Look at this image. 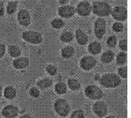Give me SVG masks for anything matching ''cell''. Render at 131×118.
Masks as SVG:
<instances>
[{
  "mask_svg": "<svg viewBox=\"0 0 131 118\" xmlns=\"http://www.w3.org/2000/svg\"><path fill=\"white\" fill-rule=\"evenodd\" d=\"M114 57H115V54L111 50L106 51L101 56V61L104 63H109L114 60Z\"/></svg>",
  "mask_w": 131,
  "mask_h": 118,
  "instance_id": "obj_17",
  "label": "cell"
},
{
  "mask_svg": "<svg viewBox=\"0 0 131 118\" xmlns=\"http://www.w3.org/2000/svg\"><path fill=\"white\" fill-rule=\"evenodd\" d=\"M18 108L13 105L6 106L2 110V114L6 118H14L18 115Z\"/></svg>",
  "mask_w": 131,
  "mask_h": 118,
  "instance_id": "obj_12",
  "label": "cell"
},
{
  "mask_svg": "<svg viewBox=\"0 0 131 118\" xmlns=\"http://www.w3.org/2000/svg\"><path fill=\"white\" fill-rule=\"evenodd\" d=\"M68 1H70V0H59V3H60L61 5H64V4H66Z\"/></svg>",
  "mask_w": 131,
  "mask_h": 118,
  "instance_id": "obj_37",
  "label": "cell"
},
{
  "mask_svg": "<svg viewBox=\"0 0 131 118\" xmlns=\"http://www.w3.org/2000/svg\"><path fill=\"white\" fill-rule=\"evenodd\" d=\"M53 107L57 114L61 116H66L70 112V106L68 105L67 101L63 99H59L56 100Z\"/></svg>",
  "mask_w": 131,
  "mask_h": 118,
  "instance_id": "obj_3",
  "label": "cell"
},
{
  "mask_svg": "<svg viewBox=\"0 0 131 118\" xmlns=\"http://www.w3.org/2000/svg\"><path fill=\"white\" fill-rule=\"evenodd\" d=\"M68 86L69 88L71 89V90H74V91H76V90H79L81 87V85L79 83V81L76 79H74V78H71L68 80Z\"/></svg>",
  "mask_w": 131,
  "mask_h": 118,
  "instance_id": "obj_24",
  "label": "cell"
},
{
  "mask_svg": "<svg viewBox=\"0 0 131 118\" xmlns=\"http://www.w3.org/2000/svg\"><path fill=\"white\" fill-rule=\"evenodd\" d=\"M8 52H9V54L14 58H17L18 56H20L21 54V50L19 48L18 46L17 45H11L9 46L8 48Z\"/></svg>",
  "mask_w": 131,
  "mask_h": 118,
  "instance_id": "obj_18",
  "label": "cell"
},
{
  "mask_svg": "<svg viewBox=\"0 0 131 118\" xmlns=\"http://www.w3.org/2000/svg\"><path fill=\"white\" fill-rule=\"evenodd\" d=\"M106 118H115V116H107Z\"/></svg>",
  "mask_w": 131,
  "mask_h": 118,
  "instance_id": "obj_40",
  "label": "cell"
},
{
  "mask_svg": "<svg viewBox=\"0 0 131 118\" xmlns=\"http://www.w3.org/2000/svg\"><path fill=\"white\" fill-rule=\"evenodd\" d=\"M112 29H113L114 31L118 32V33L123 31V23H120V22H115L114 24H113Z\"/></svg>",
  "mask_w": 131,
  "mask_h": 118,
  "instance_id": "obj_31",
  "label": "cell"
},
{
  "mask_svg": "<svg viewBox=\"0 0 131 118\" xmlns=\"http://www.w3.org/2000/svg\"><path fill=\"white\" fill-rule=\"evenodd\" d=\"M17 20L20 25L24 27L29 26L31 23V16L29 12L26 9H21L17 14Z\"/></svg>",
  "mask_w": 131,
  "mask_h": 118,
  "instance_id": "obj_9",
  "label": "cell"
},
{
  "mask_svg": "<svg viewBox=\"0 0 131 118\" xmlns=\"http://www.w3.org/2000/svg\"><path fill=\"white\" fill-rule=\"evenodd\" d=\"M70 118H84V112L81 110H75L71 113Z\"/></svg>",
  "mask_w": 131,
  "mask_h": 118,
  "instance_id": "obj_30",
  "label": "cell"
},
{
  "mask_svg": "<svg viewBox=\"0 0 131 118\" xmlns=\"http://www.w3.org/2000/svg\"><path fill=\"white\" fill-rule=\"evenodd\" d=\"M5 52H6V47H5V45H3V44H0V59H1L4 56Z\"/></svg>",
  "mask_w": 131,
  "mask_h": 118,
  "instance_id": "obj_35",
  "label": "cell"
},
{
  "mask_svg": "<svg viewBox=\"0 0 131 118\" xmlns=\"http://www.w3.org/2000/svg\"><path fill=\"white\" fill-rule=\"evenodd\" d=\"M20 118H31V116H30L29 115H28V114H25V115H23V116H21Z\"/></svg>",
  "mask_w": 131,
  "mask_h": 118,
  "instance_id": "obj_38",
  "label": "cell"
},
{
  "mask_svg": "<svg viewBox=\"0 0 131 118\" xmlns=\"http://www.w3.org/2000/svg\"><path fill=\"white\" fill-rule=\"evenodd\" d=\"M85 95L90 99H100L103 96L102 90L95 85H88L85 88Z\"/></svg>",
  "mask_w": 131,
  "mask_h": 118,
  "instance_id": "obj_5",
  "label": "cell"
},
{
  "mask_svg": "<svg viewBox=\"0 0 131 118\" xmlns=\"http://www.w3.org/2000/svg\"><path fill=\"white\" fill-rule=\"evenodd\" d=\"M37 85L41 88V89H46L48 88L52 85V81L49 78H44L38 81Z\"/></svg>",
  "mask_w": 131,
  "mask_h": 118,
  "instance_id": "obj_21",
  "label": "cell"
},
{
  "mask_svg": "<svg viewBox=\"0 0 131 118\" xmlns=\"http://www.w3.org/2000/svg\"><path fill=\"white\" fill-rule=\"evenodd\" d=\"M17 2H15V1L9 2L6 6V13L9 15L14 14L17 10Z\"/></svg>",
  "mask_w": 131,
  "mask_h": 118,
  "instance_id": "obj_23",
  "label": "cell"
},
{
  "mask_svg": "<svg viewBox=\"0 0 131 118\" xmlns=\"http://www.w3.org/2000/svg\"><path fill=\"white\" fill-rule=\"evenodd\" d=\"M127 60V55L125 53H120L117 55L116 57V63L118 65H123L126 63Z\"/></svg>",
  "mask_w": 131,
  "mask_h": 118,
  "instance_id": "obj_27",
  "label": "cell"
},
{
  "mask_svg": "<svg viewBox=\"0 0 131 118\" xmlns=\"http://www.w3.org/2000/svg\"><path fill=\"white\" fill-rule=\"evenodd\" d=\"M54 89L57 94L62 95V94H64L67 91V86L64 83H63V82H59V83H57L55 85Z\"/></svg>",
  "mask_w": 131,
  "mask_h": 118,
  "instance_id": "obj_25",
  "label": "cell"
},
{
  "mask_svg": "<svg viewBox=\"0 0 131 118\" xmlns=\"http://www.w3.org/2000/svg\"><path fill=\"white\" fill-rule=\"evenodd\" d=\"M106 32V22L103 18H98L94 23V33L95 36L98 39L103 38Z\"/></svg>",
  "mask_w": 131,
  "mask_h": 118,
  "instance_id": "obj_6",
  "label": "cell"
},
{
  "mask_svg": "<svg viewBox=\"0 0 131 118\" xmlns=\"http://www.w3.org/2000/svg\"><path fill=\"white\" fill-rule=\"evenodd\" d=\"M22 38L24 40L31 44H40L42 42V34L34 31H28L23 32Z\"/></svg>",
  "mask_w": 131,
  "mask_h": 118,
  "instance_id": "obj_4",
  "label": "cell"
},
{
  "mask_svg": "<svg viewBox=\"0 0 131 118\" xmlns=\"http://www.w3.org/2000/svg\"><path fill=\"white\" fill-rule=\"evenodd\" d=\"M51 25L55 29H60L64 27V22L62 19L60 18H55L51 21Z\"/></svg>",
  "mask_w": 131,
  "mask_h": 118,
  "instance_id": "obj_26",
  "label": "cell"
},
{
  "mask_svg": "<svg viewBox=\"0 0 131 118\" xmlns=\"http://www.w3.org/2000/svg\"><path fill=\"white\" fill-rule=\"evenodd\" d=\"M96 63V59L91 56H86L82 57L80 60V67L84 70H90L95 67Z\"/></svg>",
  "mask_w": 131,
  "mask_h": 118,
  "instance_id": "obj_8",
  "label": "cell"
},
{
  "mask_svg": "<svg viewBox=\"0 0 131 118\" xmlns=\"http://www.w3.org/2000/svg\"><path fill=\"white\" fill-rule=\"evenodd\" d=\"M75 38H76L77 42L81 45H86L89 40L87 34L82 29H77L75 31Z\"/></svg>",
  "mask_w": 131,
  "mask_h": 118,
  "instance_id": "obj_14",
  "label": "cell"
},
{
  "mask_svg": "<svg viewBox=\"0 0 131 118\" xmlns=\"http://www.w3.org/2000/svg\"><path fill=\"white\" fill-rule=\"evenodd\" d=\"M75 9L73 6L65 5L59 8L58 14L63 18H70L75 14Z\"/></svg>",
  "mask_w": 131,
  "mask_h": 118,
  "instance_id": "obj_10",
  "label": "cell"
},
{
  "mask_svg": "<svg viewBox=\"0 0 131 118\" xmlns=\"http://www.w3.org/2000/svg\"><path fill=\"white\" fill-rule=\"evenodd\" d=\"M111 14L115 20L118 21H123L127 17V9L126 7L122 6H115L112 9Z\"/></svg>",
  "mask_w": 131,
  "mask_h": 118,
  "instance_id": "obj_7",
  "label": "cell"
},
{
  "mask_svg": "<svg viewBox=\"0 0 131 118\" xmlns=\"http://www.w3.org/2000/svg\"><path fill=\"white\" fill-rule=\"evenodd\" d=\"M75 11L82 17H87L91 13V6L88 2H81L78 4Z\"/></svg>",
  "mask_w": 131,
  "mask_h": 118,
  "instance_id": "obj_11",
  "label": "cell"
},
{
  "mask_svg": "<svg viewBox=\"0 0 131 118\" xmlns=\"http://www.w3.org/2000/svg\"><path fill=\"white\" fill-rule=\"evenodd\" d=\"M99 79V75H96V76H95V80H98Z\"/></svg>",
  "mask_w": 131,
  "mask_h": 118,
  "instance_id": "obj_39",
  "label": "cell"
},
{
  "mask_svg": "<svg viewBox=\"0 0 131 118\" xmlns=\"http://www.w3.org/2000/svg\"><path fill=\"white\" fill-rule=\"evenodd\" d=\"M1 96H2V88L0 86V97H1Z\"/></svg>",
  "mask_w": 131,
  "mask_h": 118,
  "instance_id": "obj_41",
  "label": "cell"
},
{
  "mask_svg": "<svg viewBox=\"0 0 131 118\" xmlns=\"http://www.w3.org/2000/svg\"><path fill=\"white\" fill-rule=\"evenodd\" d=\"M88 50L93 55H97L101 52V45L98 42H93L89 45Z\"/></svg>",
  "mask_w": 131,
  "mask_h": 118,
  "instance_id": "obj_16",
  "label": "cell"
},
{
  "mask_svg": "<svg viewBox=\"0 0 131 118\" xmlns=\"http://www.w3.org/2000/svg\"><path fill=\"white\" fill-rule=\"evenodd\" d=\"M29 94L30 96L33 98H38L40 95V91L37 88H31L29 91Z\"/></svg>",
  "mask_w": 131,
  "mask_h": 118,
  "instance_id": "obj_32",
  "label": "cell"
},
{
  "mask_svg": "<svg viewBox=\"0 0 131 118\" xmlns=\"http://www.w3.org/2000/svg\"><path fill=\"white\" fill-rule=\"evenodd\" d=\"M91 11L98 17H107L111 14V6L106 2H94L91 6Z\"/></svg>",
  "mask_w": 131,
  "mask_h": 118,
  "instance_id": "obj_1",
  "label": "cell"
},
{
  "mask_svg": "<svg viewBox=\"0 0 131 118\" xmlns=\"http://www.w3.org/2000/svg\"><path fill=\"white\" fill-rule=\"evenodd\" d=\"M93 112L96 113L99 117H103L107 114L108 112V107L104 102H97L94 103L93 107Z\"/></svg>",
  "mask_w": 131,
  "mask_h": 118,
  "instance_id": "obj_13",
  "label": "cell"
},
{
  "mask_svg": "<svg viewBox=\"0 0 131 118\" xmlns=\"http://www.w3.org/2000/svg\"><path fill=\"white\" fill-rule=\"evenodd\" d=\"M60 38H61V40L63 42H71V41L73 40L74 35H73V34L71 33V32L66 31H64L61 34Z\"/></svg>",
  "mask_w": 131,
  "mask_h": 118,
  "instance_id": "obj_22",
  "label": "cell"
},
{
  "mask_svg": "<svg viewBox=\"0 0 131 118\" xmlns=\"http://www.w3.org/2000/svg\"><path fill=\"white\" fill-rule=\"evenodd\" d=\"M29 64V60L26 57H20L15 60L13 62V66L16 69H23L25 68Z\"/></svg>",
  "mask_w": 131,
  "mask_h": 118,
  "instance_id": "obj_15",
  "label": "cell"
},
{
  "mask_svg": "<svg viewBox=\"0 0 131 118\" xmlns=\"http://www.w3.org/2000/svg\"><path fill=\"white\" fill-rule=\"evenodd\" d=\"M116 43H117V38L115 36V35H112V36H110L108 38V40H107V45H108L110 48L115 47Z\"/></svg>",
  "mask_w": 131,
  "mask_h": 118,
  "instance_id": "obj_28",
  "label": "cell"
},
{
  "mask_svg": "<svg viewBox=\"0 0 131 118\" xmlns=\"http://www.w3.org/2000/svg\"><path fill=\"white\" fill-rule=\"evenodd\" d=\"M118 73L119 74L120 77L123 78H126L127 77V68L126 67H122L118 70Z\"/></svg>",
  "mask_w": 131,
  "mask_h": 118,
  "instance_id": "obj_33",
  "label": "cell"
},
{
  "mask_svg": "<svg viewBox=\"0 0 131 118\" xmlns=\"http://www.w3.org/2000/svg\"><path fill=\"white\" fill-rule=\"evenodd\" d=\"M16 95H17L16 90L14 87H12V86H8L4 90V96L6 99H12L16 96Z\"/></svg>",
  "mask_w": 131,
  "mask_h": 118,
  "instance_id": "obj_20",
  "label": "cell"
},
{
  "mask_svg": "<svg viewBox=\"0 0 131 118\" xmlns=\"http://www.w3.org/2000/svg\"><path fill=\"white\" fill-rule=\"evenodd\" d=\"M74 53H75V49L73 47L68 45V46H66L64 48H63V49L61 51V56L64 59H69L73 56Z\"/></svg>",
  "mask_w": 131,
  "mask_h": 118,
  "instance_id": "obj_19",
  "label": "cell"
},
{
  "mask_svg": "<svg viewBox=\"0 0 131 118\" xmlns=\"http://www.w3.org/2000/svg\"><path fill=\"white\" fill-rule=\"evenodd\" d=\"M5 13V9H4V4L2 0H0V17L4 15Z\"/></svg>",
  "mask_w": 131,
  "mask_h": 118,
  "instance_id": "obj_36",
  "label": "cell"
},
{
  "mask_svg": "<svg viewBox=\"0 0 131 118\" xmlns=\"http://www.w3.org/2000/svg\"><path fill=\"white\" fill-rule=\"evenodd\" d=\"M119 48L123 51H126L127 50V41H126V39H123V40L120 41Z\"/></svg>",
  "mask_w": 131,
  "mask_h": 118,
  "instance_id": "obj_34",
  "label": "cell"
},
{
  "mask_svg": "<svg viewBox=\"0 0 131 118\" xmlns=\"http://www.w3.org/2000/svg\"><path fill=\"white\" fill-rule=\"evenodd\" d=\"M46 70L47 73H48L51 76H54L57 73V69L53 65H48V66L46 67Z\"/></svg>",
  "mask_w": 131,
  "mask_h": 118,
  "instance_id": "obj_29",
  "label": "cell"
},
{
  "mask_svg": "<svg viewBox=\"0 0 131 118\" xmlns=\"http://www.w3.org/2000/svg\"><path fill=\"white\" fill-rule=\"evenodd\" d=\"M100 83L105 88H115L121 84V79L115 74H106L100 78Z\"/></svg>",
  "mask_w": 131,
  "mask_h": 118,
  "instance_id": "obj_2",
  "label": "cell"
}]
</instances>
